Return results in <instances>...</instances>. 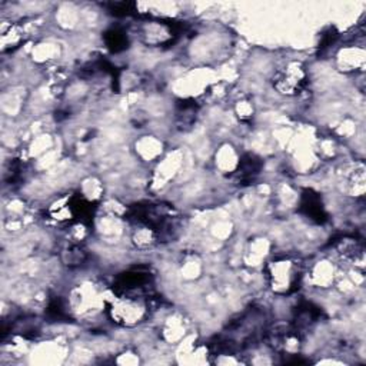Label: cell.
<instances>
[{"mask_svg":"<svg viewBox=\"0 0 366 366\" xmlns=\"http://www.w3.org/2000/svg\"><path fill=\"white\" fill-rule=\"evenodd\" d=\"M305 84V72L299 64H290L285 72L279 73L276 81V86L280 92L294 95L297 93Z\"/></svg>","mask_w":366,"mask_h":366,"instance_id":"6da1fadb","label":"cell"}]
</instances>
